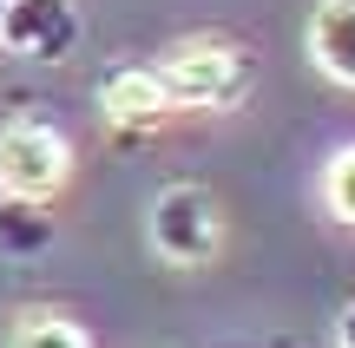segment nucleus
<instances>
[{
    "label": "nucleus",
    "instance_id": "nucleus-1",
    "mask_svg": "<svg viewBox=\"0 0 355 348\" xmlns=\"http://www.w3.org/2000/svg\"><path fill=\"white\" fill-rule=\"evenodd\" d=\"M152 73L165 86V105H178V112H230L250 92V53L224 33H198L165 46L152 59Z\"/></svg>",
    "mask_w": 355,
    "mask_h": 348
},
{
    "label": "nucleus",
    "instance_id": "nucleus-2",
    "mask_svg": "<svg viewBox=\"0 0 355 348\" xmlns=\"http://www.w3.org/2000/svg\"><path fill=\"white\" fill-rule=\"evenodd\" d=\"M73 178V145L46 118H7L0 125V197L7 204H46Z\"/></svg>",
    "mask_w": 355,
    "mask_h": 348
},
{
    "label": "nucleus",
    "instance_id": "nucleus-3",
    "mask_svg": "<svg viewBox=\"0 0 355 348\" xmlns=\"http://www.w3.org/2000/svg\"><path fill=\"white\" fill-rule=\"evenodd\" d=\"M145 237H152V250L165 263H178V270L211 263L217 257V237H224L211 191H198V184H171V191H158L152 217H145Z\"/></svg>",
    "mask_w": 355,
    "mask_h": 348
},
{
    "label": "nucleus",
    "instance_id": "nucleus-4",
    "mask_svg": "<svg viewBox=\"0 0 355 348\" xmlns=\"http://www.w3.org/2000/svg\"><path fill=\"white\" fill-rule=\"evenodd\" d=\"M79 39L73 0H7L0 7V46L20 59H66Z\"/></svg>",
    "mask_w": 355,
    "mask_h": 348
},
{
    "label": "nucleus",
    "instance_id": "nucleus-5",
    "mask_svg": "<svg viewBox=\"0 0 355 348\" xmlns=\"http://www.w3.org/2000/svg\"><path fill=\"white\" fill-rule=\"evenodd\" d=\"M99 112L112 118L119 131H145V125H158L171 105H165V86H158L152 66H105V79H99Z\"/></svg>",
    "mask_w": 355,
    "mask_h": 348
},
{
    "label": "nucleus",
    "instance_id": "nucleus-6",
    "mask_svg": "<svg viewBox=\"0 0 355 348\" xmlns=\"http://www.w3.org/2000/svg\"><path fill=\"white\" fill-rule=\"evenodd\" d=\"M309 59L336 86H355V0H316V13H309Z\"/></svg>",
    "mask_w": 355,
    "mask_h": 348
},
{
    "label": "nucleus",
    "instance_id": "nucleus-7",
    "mask_svg": "<svg viewBox=\"0 0 355 348\" xmlns=\"http://www.w3.org/2000/svg\"><path fill=\"white\" fill-rule=\"evenodd\" d=\"M7 348H92L86 329L60 309H20L7 322Z\"/></svg>",
    "mask_w": 355,
    "mask_h": 348
},
{
    "label": "nucleus",
    "instance_id": "nucleus-8",
    "mask_svg": "<svg viewBox=\"0 0 355 348\" xmlns=\"http://www.w3.org/2000/svg\"><path fill=\"white\" fill-rule=\"evenodd\" d=\"M322 204L343 223H355V145H343V152L322 165Z\"/></svg>",
    "mask_w": 355,
    "mask_h": 348
},
{
    "label": "nucleus",
    "instance_id": "nucleus-9",
    "mask_svg": "<svg viewBox=\"0 0 355 348\" xmlns=\"http://www.w3.org/2000/svg\"><path fill=\"white\" fill-rule=\"evenodd\" d=\"M336 348H355V302L343 309V322H336Z\"/></svg>",
    "mask_w": 355,
    "mask_h": 348
}]
</instances>
